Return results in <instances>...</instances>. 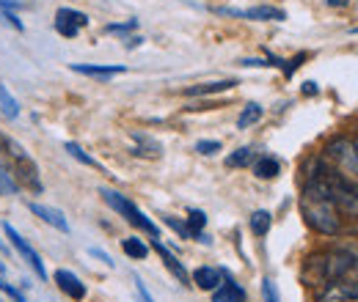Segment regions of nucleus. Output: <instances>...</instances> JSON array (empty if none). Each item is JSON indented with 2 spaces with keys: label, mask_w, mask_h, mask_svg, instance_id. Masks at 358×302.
<instances>
[{
  "label": "nucleus",
  "mask_w": 358,
  "mask_h": 302,
  "mask_svg": "<svg viewBox=\"0 0 358 302\" xmlns=\"http://www.w3.org/2000/svg\"><path fill=\"white\" fill-rule=\"evenodd\" d=\"M141 42H143V39H141V36H135V39H130V42H127V47H138Z\"/></svg>",
  "instance_id": "obj_37"
},
{
  "label": "nucleus",
  "mask_w": 358,
  "mask_h": 302,
  "mask_svg": "<svg viewBox=\"0 0 358 302\" xmlns=\"http://www.w3.org/2000/svg\"><path fill=\"white\" fill-rule=\"evenodd\" d=\"M152 245H155V250L160 253V259H163V264H166V269L177 278L182 286H190V275H187V269H185V266H182V261H179L177 256L163 245V242H160V236H157V239H152Z\"/></svg>",
  "instance_id": "obj_12"
},
{
  "label": "nucleus",
  "mask_w": 358,
  "mask_h": 302,
  "mask_svg": "<svg viewBox=\"0 0 358 302\" xmlns=\"http://www.w3.org/2000/svg\"><path fill=\"white\" fill-rule=\"evenodd\" d=\"M91 256H96V259H102L108 266H113V259L108 256V253H102V250H96V248H91Z\"/></svg>",
  "instance_id": "obj_34"
},
{
  "label": "nucleus",
  "mask_w": 358,
  "mask_h": 302,
  "mask_svg": "<svg viewBox=\"0 0 358 302\" xmlns=\"http://www.w3.org/2000/svg\"><path fill=\"white\" fill-rule=\"evenodd\" d=\"M281 171V163L275 160V157H268V154H262L257 163H254V176L257 179H275Z\"/></svg>",
  "instance_id": "obj_18"
},
{
  "label": "nucleus",
  "mask_w": 358,
  "mask_h": 302,
  "mask_svg": "<svg viewBox=\"0 0 358 302\" xmlns=\"http://www.w3.org/2000/svg\"><path fill=\"white\" fill-rule=\"evenodd\" d=\"M86 25H89V14L78 11V8H58L55 20H52L55 33H61L64 39H75Z\"/></svg>",
  "instance_id": "obj_6"
},
{
  "label": "nucleus",
  "mask_w": 358,
  "mask_h": 302,
  "mask_svg": "<svg viewBox=\"0 0 358 302\" xmlns=\"http://www.w3.org/2000/svg\"><path fill=\"white\" fill-rule=\"evenodd\" d=\"M138 28V20H127V22H116V25H105V33H116V36H124Z\"/></svg>",
  "instance_id": "obj_26"
},
{
  "label": "nucleus",
  "mask_w": 358,
  "mask_h": 302,
  "mask_svg": "<svg viewBox=\"0 0 358 302\" xmlns=\"http://www.w3.org/2000/svg\"><path fill=\"white\" fill-rule=\"evenodd\" d=\"M325 157L339 168L345 179L358 184V137L339 135L325 146Z\"/></svg>",
  "instance_id": "obj_3"
},
{
  "label": "nucleus",
  "mask_w": 358,
  "mask_h": 302,
  "mask_svg": "<svg viewBox=\"0 0 358 302\" xmlns=\"http://www.w3.org/2000/svg\"><path fill=\"white\" fill-rule=\"evenodd\" d=\"M0 195H3V187H0Z\"/></svg>",
  "instance_id": "obj_41"
},
{
  "label": "nucleus",
  "mask_w": 358,
  "mask_h": 302,
  "mask_svg": "<svg viewBox=\"0 0 358 302\" xmlns=\"http://www.w3.org/2000/svg\"><path fill=\"white\" fill-rule=\"evenodd\" d=\"M99 195H102V201H105V204H108L113 212H119V215L124 217L130 225L141 228V231H146L152 239H157V236H160V228H157V225H155L149 217L143 215V212L135 206L127 195H122V192H116V190H108V187H102V190H99Z\"/></svg>",
  "instance_id": "obj_4"
},
{
  "label": "nucleus",
  "mask_w": 358,
  "mask_h": 302,
  "mask_svg": "<svg viewBox=\"0 0 358 302\" xmlns=\"http://www.w3.org/2000/svg\"><path fill=\"white\" fill-rule=\"evenodd\" d=\"M0 289H3V292H6L14 302H25V297H22V294L8 283V278H6V266H3V264H0Z\"/></svg>",
  "instance_id": "obj_25"
},
{
  "label": "nucleus",
  "mask_w": 358,
  "mask_h": 302,
  "mask_svg": "<svg viewBox=\"0 0 358 302\" xmlns=\"http://www.w3.org/2000/svg\"><path fill=\"white\" fill-rule=\"evenodd\" d=\"M69 69L86 77H96V80H110L127 72V66H108V63H72Z\"/></svg>",
  "instance_id": "obj_11"
},
{
  "label": "nucleus",
  "mask_w": 358,
  "mask_h": 302,
  "mask_svg": "<svg viewBox=\"0 0 358 302\" xmlns=\"http://www.w3.org/2000/svg\"><path fill=\"white\" fill-rule=\"evenodd\" d=\"M11 173H14V179H17V184H22V187L34 190L36 195L45 190V187H42V181H39V168H36V163H34L28 154H25V157L11 160Z\"/></svg>",
  "instance_id": "obj_8"
},
{
  "label": "nucleus",
  "mask_w": 358,
  "mask_h": 302,
  "mask_svg": "<svg viewBox=\"0 0 358 302\" xmlns=\"http://www.w3.org/2000/svg\"><path fill=\"white\" fill-rule=\"evenodd\" d=\"M226 17H240V20H257V22H284L287 14L275 6H254V8H215Z\"/></svg>",
  "instance_id": "obj_7"
},
{
  "label": "nucleus",
  "mask_w": 358,
  "mask_h": 302,
  "mask_svg": "<svg viewBox=\"0 0 358 302\" xmlns=\"http://www.w3.org/2000/svg\"><path fill=\"white\" fill-rule=\"evenodd\" d=\"M66 151H69V157H75L78 163H83V165H89V168H96V171H102V165L94 160V157H89L78 143H66Z\"/></svg>",
  "instance_id": "obj_24"
},
{
  "label": "nucleus",
  "mask_w": 358,
  "mask_h": 302,
  "mask_svg": "<svg viewBox=\"0 0 358 302\" xmlns=\"http://www.w3.org/2000/svg\"><path fill=\"white\" fill-rule=\"evenodd\" d=\"M345 280L358 283V248H350V269H348V278Z\"/></svg>",
  "instance_id": "obj_29"
},
{
  "label": "nucleus",
  "mask_w": 358,
  "mask_h": 302,
  "mask_svg": "<svg viewBox=\"0 0 358 302\" xmlns=\"http://www.w3.org/2000/svg\"><path fill=\"white\" fill-rule=\"evenodd\" d=\"M353 33H358V28H353Z\"/></svg>",
  "instance_id": "obj_40"
},
{
  "label": "nucleus",
  "mask_w": 358,
  "mask_h": 302,
  "mask_svg": "<svg viewBox=\"0 0 358 302\" xmlns=\"http://www.w3.org/2000/svg\"><path fill=\"white\" fill-rule=\"evenodd\" d=\"M196 151L204 154V157H213V154L221 151V140H199L196 143Z\"/></svg>",
  "instance_id": "obj_28"
},
{
  "label": "nucleus",
  "mask_w": 358,
  "mask_h": 302,
  "mask_svg": "<svg viewBox=\"0 0 358 302\" xmlns=\"http://www.w3.org/2000/svg\"><path fill=\"white\" fill-rule=\"evenodd\" d=\"M52 280H55V286H58L69 300H75V302L86 300V283H83L75 272H69V269H55Z\"/></svg>",
  "instance_id": "obj_10"
},
{
  "label": "nucleus",
  "mask_w": 358,
  "mask_h": 302,
  "mask_svg": "<svg viewBox=\"0 0 358 302\" xmlns=\"http://www.w3.org/2000/svg\"><path fill=\"white\" fill-rule=\"evenodd\" d=\"M135 289H138V294H141V300H143V302H155V300H152V294L146 292V286L141 283V278H135Z\"/></svg>",
  "instance_id": "obj_33"
},
{
  "label": "nucleus",
  "mask_w": 358,
  "mask_h": 302,
  "mask_svg": "<svg viewBox=\"0 0 358 302\" xmlns=\"http://www.w3.org/2000/svg\"><path fill=\"white\" fill-rule=\"evenodd\" d=\"M251 160H254V149L251 146H243V149H237V151H231L226 157V168H245Z\"/></svg>",
  "instance_id": "obj_22"
},
{
  "label": "nucleus",
  "mask_w": 358,
  "mask_h": 302,
  "mask_svg": "<svg viewBox=\"0 0 358 302\" xmlns=\"http://www.w3.org/2000/svg\"><path fill=\"white\" fill-rule=\"evenodd\" d=\"M270 225H273V215H270L268 209H257L251 215V231H254V236H265L270 231Z\"/></svg>",
  "instance_id": "obj_21"
},
{
  "label": "nucleus",
  "mask_w": 358,
  "mask_h": 302,
  "mask_svg": "<svg viewBox=\"0 0 358 302\" xmlns=\"http://www.w3.org/2000/svg\"><path fill=\"white\" fill-rule=\"evenodd\" d=\"M353 234H356V236H358V222H356V225H353Z\"/></svg>",
  "instance_id": "obj_38"
},
{
  "label": "nucleus",
  "mask_w": 358,
  "mask_h": 302,
  "mask_svg": "<svg viewBox=\"0 0 358 302\" xmlns=\"http://www.w3.org/2000/svg\"><path fill=\"white\" fill-rule=\"evenodd\" d=\"M0 250H6V245H3V239H0Z\"/></svg>",
  "instance_id": "obj_39"
},
{
  "label": "nucleus",
  "mask_w": 358,
  "mask_h": 302,
  "mask_svg": "<svg viewBox=\"0 0 358 302\" xmlns=\"http://www.w3.org/2000/svg\"><path fill=\"white\" fill-rule=\"evenodd\" d=\"M3 234H6V239H11V248L25 259V264L36 272V278H39V280H47L45 261H42V256L34 250V245H31V242H28V239H25V236L11 225V222H3Z\"/></svg>",
  "instance_id": "obj_5"
},
{
  "label": "nucleus",
  "mask_w": 358,
  "mask_h": 302,
  "mask_svg": "<svg viewBox=\"0 0 358 302\" xmlns=\"http://www.w3.org/2000/svg\"><path fill=\"white\" fill-rule=\"evenodd\" d=\"M262 113H265V107H262V105H257V102H248V105L243 107L240 119H237V130H248V127H254V124L262 119Z\"/></svg>",
  "instance_id": "obj_19"
},
{
  "label": "nucleus",
  "mask_w": 358,
  "mask_h": 302,
  "mask_svg": "<svg viewBox=\"0 0 358 302\" xmlns=\"http://www.w3.org/2000/svg\"><path fill=\"white\" fill-rule=\"evenodd\" d=\"M0 107H3V113H6L8 119H17V116H20V105H17V99L6 91L3 83H0Z\"/></svg>",
  "instance_id": "obj_23"
},
{
  "label": "nucleus",
  "mask_w": 358,
  "mask_h": 302,
  "mask_svg": "<svg viewBox=\"0 0 358 302\" xmlns=\"http://www.w3.org/2000/svg\"><path fill=\"white\" fill-rule=\"evenodd\" d=\"M185 225H187V234H190V236H196L199 242L210 245V239H207V234H204V225H207V215H204L201 209H190V212H187V217H185Z\"/></svg>",
  "instance_id": "obj_17"
},
{
  "label": "nucleus",
  "mask_w": 358,
  "mask_h": 302,
  "mask_svg": "<svg viewBox=\"0 0 358 302\" xmlns=\"http://www.w3.org/2000/svg\"><path fill=\"white\" fill-rule=\"evenodd\" d=\"M190 283H196L201 292H215V289L224 283V272L215 269V266H199V269L190 275Z\"/></svg>",
  "instance_id": "obj_13"
},
{
  "label": "nucleus",
  "mask_w": 358,
  "mask_h": 302,
  "mask_svg": "<svg viewBox=\"0 0 358 302\" xmlns=\"http://www.w3.org/2000/svg\"><path fill=\"white\" fill-rule=\"evenodd\" d=\"M325 3H328V6H336V8H342V6H348L350 0H325Z\"/></svg>",
  "instance_id": "obj_36"
},
{
  "label": "nucleus",
  "mask_w": 358,
  "mask_h": 302,
  "mask_svg": "<svg viewBox=\"0 0 358 302\" xmlns=\"http://www.w3.org/2000/svg\"><path fill=\"white\" fill-rule=\"evenodd\" d=\"M303 61H306V55H303V52H301V55H295L292 61H287V66H284V75H287V77H292V72H295V69H298Z\"/></svg>",
  "instance_id": "obj_31"
},
{
  "label": "nucleus",
  "mask_w": 358,
  "mask_h": 302,
  "mask_svg": "<svg viewBox=\"0 0 358 302\" xmlns=\"http://www.w3.org/2000/svg\"><path fill=\"white\" fill-rule=\"evenodd\" d=\"M301 215L306 220V225L322 234V236H336L342 234V215L334 209V204L328 198H322L317 190L303 187V198H301Z\"/></svg>",
  "instance_id": "obj_2"
},
{
  "label": "nucleus",
  "mask_w": 358,
  "mask_h": 302,
  "mask_svg": "<svg viewBox=\"0 0 358 302\" xmlns=\"http://www.w3.org/2000/svg\"><path fill=\"white\" fill-rule=\"evenodd\" d=\"M262 292H265V300H268V302H281V300H278L275 286H273V280H262Z\"/></svg>",
  "instance_id": "obj_32"
},
{
  "label": "nucleus",
  "mask_w": 358,
  "mask_h": 302,
  "mask_svg": "<svg viewBox=\"0 0 358 302\" xmlns=\"http://www.w3.org/2000/svg\"><path fill=\"white\" fill-rule=\"evenodd\" d=\"M306 187H312L322 198H328L334 204V209L342 217L358 220V184H353L350 179H345L342 173L317 165L309 173V179H306Z\"/></svg>",
  "instance_id": "obj_1"
},
{
  "label": "nucleus",
  "mask_w": 358,
  "mask_h": 302,
  "mask_svg": "<svg viewBox=\"0 0 358 302\" xmlns=\"http://www.w3.org/2000/svg\"><path fill=\"white\" fill-rule=\"evenodd\" d=\"M237 86V80H215V83H199V86L185 88V96H213V93H224Z\"/></svg>",
  "instance_id": "obj_16"
},
{
  "label": "nucleus",
  "mask_w": 358,
  "mask_h": 302,
  "mask_svg": "<svg viewBox=\"0 0 358 302\" xmlns=\"http://www.w3.org/2000/svg\"><path fill=\"white\" fill-rule=\"evenodd\" d=\"M317 302H358V283L353 280H334L317 292Z\"/></svg>",
  "instance_id": "obj_9"
},
{
  "label": "nucleus",
  "mask_w": 358,
  "mask_h": 302,
  "mask_svg": "<svg viewBox=\"0 0 358 302\" xmlns=\"http://www.w3.org/2000/svg\"><path fill=\"white\" fill-rule=\"evenodd\" d=\"M166 225H169V228H174L182 239H187V236H190V234H187V225H185V222H179V220H174V217H166Z\"/></svg>",
  "instance_id": "obj_30"
},
{
  "label": "nucleus",
  "mask_w": 358,
  "mask_h": 302,
  "mask_svg": "<svg viewBox=\"0 0 358 302\" xmlns=\"http://www.w3.org/2000/svg\"><path fill=\"white\" fill-rule=\"evenodd\" d=\"M28 209L34 212L36 217H42L47 225H52V228H58V231H64V234H69V222H66V217L61 215L58 209H50V206H42V204H28Z\"/></svg>",
  "instance_id": "obj_15"
},
{
  "label": "nucleus",
  "mask_w": 358,
  "mask_h": 302,
  "mask_svg": "<svg viewBox=\"0 0 358 302\" xmlns=\"http://www.w3.org/2000/svg\"><path fill=\"white\" fill-rule=\"evenodd\" d=\"M0 20H3L6 25H11L14 31H25L22 20H20V17H17V11H11V8H3V6H0Z\"/></svg>",
  "instance_id": "obj_27"
},
{
  "label": "nucleus",
  "mask_w": 358,
  "mask_h": 302,
  "mask_svg": "<svg viewBox=\"0 0 358 302\" xmlns=\"http://www.w3.org/2000/svg\"><path fill=\"white\" fill-rule=\"evenodd\" d=\"M213 302H245V289L234 278L226 275V280L215 289V294H213Z\"/></svg>",
  "instance_id": "obj_14"
},
{
  "label": "nucleus",
  "mask_w": 358,
  "mask_h": 302,
  "mask_svg": "<svg viewBox=\"0 0 358 302\" xmlns=\"http://www.w3.org/2000/svg\"><path fill=\"white\" fill-rule=\"evenodd\" d=\"M303 93L314 96V93H317V86H314V83H303Z\"/></svg>",
  "instance_id": "obj_35"
},
{
  "label": "nucleus",
  "mask_w": 358,
  "mask_h": 302,
  "mask_svg": "<svg viewBox=\"0 0 358 302\" xmlns=\"http://www.w3.org/2000/svg\"><path fill=\"white\" fill-rule=\"evenodd\" d=\"M122 250L135 261H143L149 256V245H146L143 239H138V236H127V239L122 242Z\"/></svg>",
  "instance_id": "obj_20"
}]
</instances>
